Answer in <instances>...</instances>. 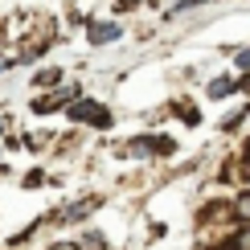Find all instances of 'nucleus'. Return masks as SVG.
Segmentation results:
<instances>
[{
    "label": "nucleus",
    "instance_id": "1",
    "mask_svg": "<svg viewBox=\"0 0 250 250\" xmlns=\"http://www.w3.org/2000/svg\"><path fill=\"white\" fill-rule=\"evenodd\" d=\"M66 115L74 119V123H82V127H99V131L115 123V115H111L99 99H74V103L66 107Z\"/></svg>",
    "mask_w": 250,
    "mask_h": 250
},
{
    "label": "nucleus",
    "instance_id": "2",
    "mask_svg": "<svg viewBox=\"0 0 250 250\" xmlns=\"http://www.w3.org/2000/svg\"><path fill=\"white\" fill-rule=\"evenodd\" d=\"M123 152L127 156H144V160H160V156L176 152V140H168V135H135Z\"/></svg>",
    "mask_w": 250,
    "mask_h": 250
},
{
    "label": "nucleus",
    "instance_id": "3",
    "mask_svg": "<svg viewBox=\"0 0 250 250\" xmlns=\"http://www.w3.org/2000/svg\"><path fill=\"white\" fill-rule=\"evenodd\" d=\"M74 95H82L78 86H58V90H49V95H37L29 107L37 111V115H54V111H62V107H70L74 103Z\"/></svg>",
    "mask_w": 250,
    "mask_h": 250
},
{
    "label": "nucleus",
    "instance_id": "4",
    "mask_svg": "<svg viewBox=\"0 0 250 250\" xmlns=\"http://www.w3.org/2000/svg\"><path fill=\"white\" fill-rule=\"evenodd\" d=\"M99 205H103V197H86V201H70L66 209H58L54 217H49V222H54V226H74V222H86V217L95 213Z\"/></svg>",
    "mask_w": 250,
    "mask_h": 250
},
{
    "label": "nucleus",
    "instance_id": "5",
    "mask_svg": "<svg viewBox=\"0 0 250 250\" xmlns=\"http://www.w3.org/2000/svg\"><path fill=\"white\" fill-rule=\"evenodd\" d=\"M123 37V25L119 21H90L86 25V41L90 45H111V41Z\"/></svg>",
    "mask_w": 250,
    "mask_h": 250
},
{
    "label": "nucleus",
    "instance_id": "6",
    "mask_svg": "<svg viewBox=\"0 0 250 250\" xmlns=\"http://www.w3.org/2000/svg\"><path fill=\"white\" fill-rule=\"evenodd\" d=\"M205 95L209 99H234V95H242V86H238V78L222 74V78H213L209 86H205Z\"/></svg>",
    "mask_w": 250,
    "mask_h": 250
},
{
    "label": "nucleus",
    "instance_id": "7",
    "mask_svg": "<svg viewBox=\"0 0 250 250\" xmlns=\"http://www.w3.org/2000/svg\"><path fill=\"white\" fill-rule=\"evenodd\" d=\"M33 82H37V86H58V82H62V70L45 66V70H37V74H33Z\"/></svg>",
    "mask_w": 250,
    "mask_h": 250
},
{
    "label": "nucleus",
    "instance_id": "8",
    "mask_svg": "<svg viewBox=\"0 0 250 250\" xmlns=\"http://www.w3.org/2000/svg\"><path fill=\"white\" fill-rule=\"evenodd\" d=\"M172 111H176V115H181L185 123H197V119H201V115H197V107H189V103H176Z\"/></svg>",
    "mask_w": 250,
    "mask_h": 250
},
{
    "label": "nucleus",
    "instance_id": "9",
    "mask_svg": "<svg viewBox=\"0 0 250 250\" xmlns=\"http://www.w3.org/2000/svg\"><path fill=\"white\" fill-rule=\"evenodd\" d=\"M234 66H238V74H250V45L234 54Z\"/></svg>",
    "mask_w": 250,
    "mask_h": 250
},
{
    "label": "nucleus",
    "instance_id": "10",
    "mask_svg": "<svg viewBox=\"0 0 250 250\" xmlns=\"http://www.w3.org/2000/svg\"><path fill=\"white\" fill-rule=\"evenodd\" d=\"M45 250H82V242H54V246H45Z\"/></svg>",
    "mask_w": 250,
    "mask_h": 250
}]
</instances>
